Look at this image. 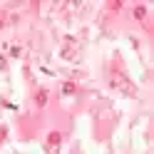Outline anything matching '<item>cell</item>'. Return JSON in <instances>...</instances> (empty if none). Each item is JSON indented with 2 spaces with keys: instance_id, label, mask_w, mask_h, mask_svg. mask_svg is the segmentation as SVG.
Masks as SVG:
<instances>
[{
  "instance_id": "6da1fadb",
  "label": "cell",
  "mask_w": 154,
  "mask_h": 154,
  "mask_svg": "<svg viewBox=\"0 0 154 154\" xmlns=\"http://www.w3.org/2000/svg\"><path fill=\"white\" fill-rule=\"evenodd\" d=\"M45 100H47V94H45V92H40V94H37V102H40V104H45Z\"/></svg>"
}]
</instances>
